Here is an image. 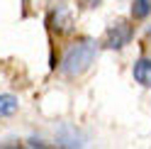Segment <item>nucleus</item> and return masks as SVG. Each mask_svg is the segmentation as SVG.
<instances>
[{
    "label": "nucleus",
    "instance_id": "f257e3e1",
    "mask_svg": "<svg viewBox=\"0 0 151 149\" xmlns=\"http://www.w3.org/2000/svg\"><path fill=\"white\" fill-rule=\"evenodd\" d=\"M95 51H98V46H95V42H93L90 37H83V39L73 42L68 49H66V54H63L61 71L66 73V76H71V78L86 73L90 69L93 59H95Z\"/></svg>",
    "mask_w": 151,
    "mask_h": 149
},
{
    "label": "nucleus",
    "instance_id": "f03ea898",
    "mask_svg": "<svg viewBox=\"0 0 151 149\" xmlns=\"http://www.w3.org/2000/svg\"><path fill=\"white\" fill-rule=\"evenodd\" d=\"M132 37H134V27L129 22H124V20H117L105 32V46L107 49H122L124 44L132 42Z\"/></svg>",
    "mask_w": 151,
    "mask_h": 149
},
{
    "label": "nucleus",
    "instance_id": "7ed1b4c3",
    "mask_svg": "<svg viewBox=\"0 0 151 149\" xmlns=\"http://www.w3.org/2000/svg\"><path fill=\"white\" fill-rule=\"evenodd\" d=\"M49 25H51V30H56V34H68V32L73 30V20H71L68 7L59 5L56 10H51V15H49Z\"/></svg>",
    "mask_w": 151,
    "mask_h": 149
},
{
    "label": "nucleus",
    "instance_id": "20e7f679",
    "mask_svg": "<svg viewBox=\"0 0 151 149\" xmlns=\"http://www.w3.org/2000/svg\"><path fill=\"white\" fill-rule=\"evenodd\" d=\"M132 76H134L137 83H141L144 88H151V59L141 56L134 61V66H132Z\"/></svg>",
    "mask_w": 151,
    "mask_h": 149
},
{
    "label": "nucleus",
    "instance_id": "39448f33",
    "mask_svg": "<svg viewBox=\"0 0 151 149\" xmlns=\"http://www.w3.org/2000/svg\"><path fill=\"white\" fill-rule=\"evenodd\" d=\"M17 108H20V103H17L15 95H10V93H0V117L15 115Z\"/></svg>",
    "mask_w": 151,
    "mask_h": 149
},
{
    "label": "nucleus",
    "instance_id": "423d86ee",
    "mask_svg": "<svg viewBox=\"0 0 151 149\" xmlns=\"http://www.w3.org/2000/svg\"><path fill=\"white\" fill-rule=\"evenodd\" d=\"M151 12V0H134L132 3V17L134 20H146Z\"/></svg>",
    "mask_w": 151,
    "mask_h": 149
},
{
    "label": "nucleus",
    "instance_id": "0eeeda50",
    "mask_svg": "<svg viewBox=\"0 0 151 149\" xmlns=\"http://www.w3.org/2000/svg\"><path fill=\"white\" fill-rule=\"evenodd\" d=\"M81 5H83V7H98L100 0H81Z\"/></svg>",
    "mask_w": 151,
    "mask_h": 149
},
{
    "label": "nucleus",
    "instance_id": "6e6552de",
    "mask_svg": "<svg viewBox=\"0 0 151 149\" xmlns=\"http://www.w3.org/2000/svg\"><path fill=\"white\" fill-rule=\"evenodd\" d=\"M149 46H151V32H149Z\"/></svg>",
    "mask_w": 151,
    "mask_h": 149
}]
</instances>
